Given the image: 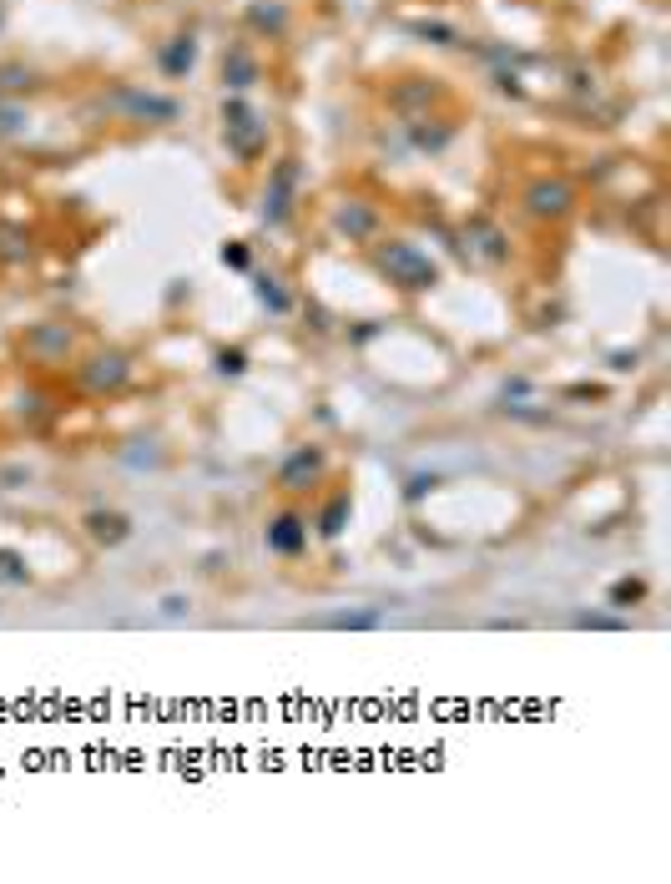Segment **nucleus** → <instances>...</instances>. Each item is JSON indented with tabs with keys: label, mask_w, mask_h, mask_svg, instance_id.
I'll return each mask as SVG.
<instances>
[{
	"label": "nucleus",
	"mask_w": 671,
	"mask_h": 884,
	"mask_svg": "<svg viewBox=\"0 0 671 884\" xmlns=\"http://www.w3.org/2000/svg\"><path fill=\"white\" fill-rule=\"evenodd\" d=\"M379 258H384V268L394 273V278H399L404 288H429V283H435V263H429V258H419V253H414L409 243H388L384 253H379Z\"/></svg>",
	"instance_id": "obj_1"
},
{
	"label": "nucleus",
	"mask_w": 671,
	"mask_h": 884,
	"mask_svg": "<svg viewBox=\"0 0 671 884\" xmlns=\"http://www.w3.org/2000/svg\"><path fill=\"white\" fill-rule=\"evenodd\" d=\"M303 541H308V526L298 516H278L268 526V546L273 551H283V556H293V551H303Z\"/></svg>",
	"instance_id": "obj_2"
},
{
	"label": "nucleus",
	"mask_w": 671,
	"mask_h": 884,
	"mask_svg": "<svg viewBox=\"0 0 671 884\" xmlns=\"http://www.w3.org/2000/svg\"><path fill=\"white\" fill-rule=\"evenodd\" d=\"M318 471H323V460H318V450H298L288 465H283L278 481L288 485V491H308V481H318Z\"/></svg>",
	"instance_id": "obj_3"
},
{
	"label": "nucleus",
	"mask_w": 671,
	"mask_h": 884,
	"mask_svg": "<svg viewBox=\"0 0 671 884\" xmlns=\"http://www.w3.org/2000/svg\"><path fill=\"white\" fill-rule=\"evenodd\" d=\"M227 117H233V121H227V131H233V141H237V152H253V147H258V127H253V112H243V106H227Z\"/></svg>",
	"instance_id": "obj_4"
},
{
	"label": "nucleus",
	"mask_w": 671,
	"mask_h": 884,
	"mask_svg": "<svg viewBox=\"0 0 671 884\" xmlns=\"http://www.w3.org/2000/svg\"><path fill=\"white\" fill-rule=\"evenodd\" d=\"M384 622L379 612H339V617H318L313 627H339V632H374Z\"/></svg>",
	"instance_id": "obj_5"
},
{
	"label": "nucleus",
	"mask_w": 671,
	"mask_h": 884,
	"mask_svg": "<svg viewBox=\"0 0 671 884\" xmlns=\"http://www.w3.org/2000/svg\"><path fill=\"white\" fill-rule=\"evenodd\" d=\"M565 202H570V188H561V182H541V188L530 192V208L535 212H565Z\"/></svg>",
	"instance_id": "obj_6"
},
{
	"label": "nucleus",
	"mask_w": 671,
	"mask_h": 884,
	"mask_svg": "<svg viewBox=\"0 0 671 884\" xmlns=\"http://www.w3.org/2000/svg\"><path fill=\"white\" fill-rule=\"evenodd\" d=\"M86 526H91V536H96V541H106V546H117L121 536H127V516H101V510H96Z\"/></svg>",
	"instance_id": "obj_7"
},
{
	"label": "nucleus",
	"mask_w": 671,
	"mask_h": 884,
	"mask_svg": "<svg viewBox=\"0 0 671 884\" xmlns=\"http://www.w3.org/2000/svg\"><path fill=\"white\" fill-rule=\"evenodd\" d=\"M96 364H101V369H91L96 389H101V384H121V379H127V364H121V359H96Z\"/></svg>",
	"instance_id": "obj_8"
},
{
	"label": "nucleus",
	"mask_w": 671,
	"mask_h": 884,
	"mask_svg": "<svg viewBox=\"0 0 671 884\" xmlns=\"http://www.w3.org/2000/svg\"><path fill=\"white\" fill-rule=\"evenodd\" d=\"M343 516H349V500L339 495V500L323 510V526H318V530H323V536H339V530H343Z\"/></svg>",
	"instance_id": "obj_9"
},
{
	"label": "nucleus",
	"mask_w": 671,
	"mask_h": 884,
	"mask_svg": "<svg viewBox=\"0 0 671 884\" xmlns=\"http://www.w3.org/2000/svg\"><path fill=\"white\" fill-rule=\"evenodd\" d=\"M0 581H25V571H21V556L0 551Z\"/></svg>",
	"instance_id": "obj_10"
},
{
	"label": "nucleus",
	"mask_w": 671,
	"mask_h": 884,
	"mask_svg": "<svg viewBox=\"0 0 671 884\" xmlns=\"http://www.w3.org/2000/svg\"><path fill=\"white\" fill-rule=\"evenodd\" d=\"M247 82H253V61L243 51H233V86H247Z\"/></svg>",
	"instance_id": "obj_11"
},
{
	"label": "nucleus",
	"mask_w": 671,
	"mask_h": 884,
	"mask_svg": "<svg viewBox=\"0 0 671 884\" xmlns=\"http://www.w3.org/2000/svg\"><path fill=\"white\" fill-rule=\"evenodd\" d=\"M641 597H647V587H641V581H621V587L611 591V601H621V607H626V601H641Z\"/></svg>",
	"instance_id": "obj_12"
},
{
	"label": "nucleus",
	"mask_w": 671,
	"mask_h": 884,
	"mask_svg": "<svg viewBox=\"0 0 671 884\" xmlns=\"http://www.w3.org/2000/svg\"><path fill=\"white\" fill-rule=\"evenodd\" d=\"M217 369H223V374H243L247 364H243V354L233 349V354H223V359H217Z\"/></svg>",
	"instance_id": "obj_13"
},
{
	"label": "nucleus",
	"mask_w": 671,
	"mask_h": 884,
	"mask_svg": "<svg viewBox=\"0 0 671 884\" xmlns=\"http://www.w3.org/2000/svg\"><path fill=\"white\" fill-rule=\"evenodd\" d=\"M580 627H621L616 617H580Z\"/></svg>",
	"instance_id": "obj_14"
}]
</instances>
